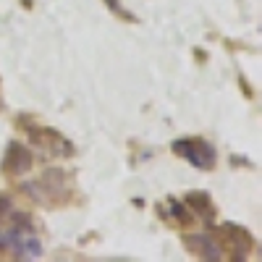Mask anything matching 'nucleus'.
<instances>
[{"label": "nucleus", "mask_w": 262, "mask_h": 262, "mask_svg": "<svg viewBox=\"0 0 262 262\" xmlns=\"http://www.w3.org/2000/svg\"><path fill=\"white\" fill-rule=\"evenodd\" d=\"M13 252H16L18 259H39L45 249H42V242L34 233H24V236H21V242L13 247Z\"/></svg>", "instance_id": "20e7f679"}, {"label": "nucleus", "mask_w": 262, "mask_h": 262, "mask_svg": "<svg viewBox=\"0 0 262 262\" xmlns=\"http://www.w3.org/2000/svg\"><path fill=\"white\" fill-rule=\"evenodd\" d=\"M8 249V238H6V233L0 231V252H6Z\"/></svg>", "instance_id": "9d476101"}, {"label": "nucleus", "mask_w": 262, "mask_h": 262, "mask_svg": "<svg viewBox=\"0 0 262 262\" xmlns=\"http://www.w3.org/2000/svg\"><path fill=\"white\" fill-rule=\"evenodd\" d=\"M32 163H34V155L27 144L21 142H11L8 149H6V160H3V168L6 173H13V176H24V173L32 170Z\"/></svg>", "instance_id": "f03ea898"}, {"label": "nucleus", "mask_w": 262, "mask_h": 262, "mask_svg": "<svg viewBox=\"0 0 262 262\" xmlns=\"http://www.w3.org/2000/svg\"><path fill=\"white\" fill-rule=\"evenodd\" d=\"M186 247L202 259H210V262H217L223 257V249L217 247L207 233H200V236H186Z\"/></svg>", "instance_id": "7ed1b4c3"}, {"label": "nucleus", "mask_w": 262, "mask_h": 262, "mask_svg": "<svg viewBox=\"0 0 262 262\" xmlns=\"http://www.w3.org/2000/svg\"><path fill=\"white\" fill-rule=\"evenodd\" d=\"M8 210H11V200H8L6 194H0V217H6Z\"/></svg>", "instance_id": "1a4fd4ad"}, {"label": "nucleus", "mask_w": 262, "mask_h": 262, "mask_svg": "<svg viewBox=\"0 0 262 262\" xmlns=\"http://www.w3.org/2000/svg\"><path fill=\"white\" fill-rule=\"evenodd\" d=\"M8 215H11V226L27 231V233H34V223H32V217H29L24 210H13V212L8 210Z\"/></svg>", "instance_id": "0eeeda50"}, {"label": "nucleus", "mask_w": 262, "mask_h": 262, "mask_svg": "<svg viewBox=\"0 0 262 262\" xmlns=\"http://www.w3.org/2000/svg\"><path fill=\"white\" fill-rule=\"evenodd\" d=\"M228 236L233 242V254L236 257H247V252L252 249V236L244 231V228H236V226H228Z\"/></svg>", "instance_id": "39448f33"}, {"label": "nucleus", "mask_w": 262, "mask_h": 262, "mask_svg": "<svg viewBox=\"0 0 262 262\" xmlns=\"http://www.w3.org/2000/svg\"><path fill=\"white\" fill-rule=\"evenodd\" d=\"M170 212H173V217H176L179 223H191V221H194L191 212H189V207H186L184 202H179V200H170Z\"/></svg>", "instance_id": "6e6552de"}, {"label": "nucleus", "mask_w": 262, "mask_h": 262, "mask_svg": "<svg viewBox=\"0 0 262 262\" xmlns=\"http://www.w3.org/2000/svg\"><path fill=\"white\" fill-rule=\"evenodd\" d=\"M173 152L181 158H186L191 165H196L200 170H210L217 160V152L212 144H207L205 139H179V142H173Z\"/></svg>", "instance_id": "f257e3e1"}, {"label": "nucleus", "mask_w": 262, "mask_h": 262, "mask_svg": "<svg viewBox=\"0 0 262 262\" xmlns=\"http://www.w3.org/2000/svg\"><path fill=\"white\" fill-rule=\"evenodd\" d=\"M186 205H191L194 212L212 215V200H210L207 191H189V194H186Z\"/></svg>", "instance_id": "423d86ee"}]
</instances>
